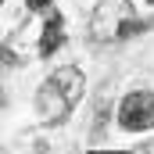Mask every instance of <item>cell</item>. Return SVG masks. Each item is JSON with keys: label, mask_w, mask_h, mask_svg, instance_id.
I'll return each mask as SVG.
<instances>
[{"label": "cell", "mask_w": 154, "mask_h": 154, "mask_svg": "<svg viewBox=\"0 0 154 154\" xmlns=\"http://www.w3.org/2000/svg\"><path fill=\"white\" fill-rule=\"evenodd\" d=\"M61 43H65V22H61V14H50V22L43 29V39H39V54L50 57V54H57Z\"/></svg>", "instance_id": "cell-4"}, {"label": "cell", "mask_w": 154, "mask_h": 154, "mask_svg": "<svg viewBox=\"0 0 154 154\" xmlns=\"http://www.w3.org/2000/svg\"><path fill=\"white\" fill-rule=\"evenodd\" d=\"M147 4H154V0H147Z\"/></svg>", "instance_id": "cell-6"}, {"label": "cell", "mask_w": 154, "mask_h": 154, "mask_svg": "<svg viewBox=\"0 0 154 154\" xmlns=\"http://www.w3.org/2000/svg\"><path fill=\"white\" fill-rule=\"evenodd\" d=\"M25 4H29V11H43V7H50L54 0H25Z\"/></svg>", "instance_id": "cell-5"}, {"label": "cell", "mask_w": 154, "mask_h": 154, "mask_svg": "<svg viewBox=\"0 0 154 154\" xmlns=\"http://www.w3.org/2000/svg\"><path fill=\"white\" fill-rule=\"evenodd\" d=\"M118 125L129 133H143L154 129V93L151 90H133L122 97L118 104Z\"/></svg>", "instance_id": "cell-2"}, {"label": "cell", "mask_w": 154, "mask_h": 154, "mask_svg": "<svg viewBox=\"0 0 154 154\" xmlns=\"http://www.w3.org/2000/svg\"><path fill=\"white\" fill-rule=\"evenodd\" d=\"M140 29H147V25L133 18V4H129V0H100V4L93 7L90 32H93L97 43H111V39L136 36Z\"/></svg>", "instance_id": "cell-1"}, {"label": "cell", "mask_w": 154, "mask_h": 154, "mask_svg": "<svg viewBox=\"0 0 154 154\" xmlns=\"http://www.w3.org/2000/svg\"><path fill=\"white\" fill-rule=\"evenodd\" d=\"M36 108H39V115H43V122L57 125V122H65V118H68V111H72L75 104H72V100H68V97H65V93H61V90H57V86L47 79V82L39 86Z\"/></svg>", "instance_id": "cell-3"}]
</instances>
